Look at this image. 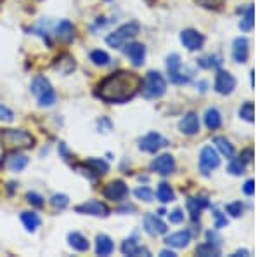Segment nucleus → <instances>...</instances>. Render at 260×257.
<instances>
[{"mask_svg": "<svg viewBox=\"0 0 260 257\" xmlns=\"http://www.w3.org/2000/svg\"><path fill=\"white\" fill-rule=\"evenodd\" d=\"M189 240H191L189 231H179V233H174V235H170V237H167L165 242H167V245H170V247L184 248V247H187Z\"/></svg>", "mask_w": 260, "mask_h": 257, "instance_id": "nucleus-19", "label": "nucleus"}, {"mask_svg": "<svg viewBox=\"0 0 260 257\" xmlns=\"http://www.w3.org/2000/svg\"><path fill=\"white\" fill-rule=\"evenodd\" d=\"M243 191H245L246 195H253V191H255V183H253V181H246L245 186H243Z\"/></svg>", "mask_w": 260, "mask_h": 257, "instance_id": "nucleus-43", "label": "nucleus"}, {"mask_svg": "<svg viewBox=\"0 0 260 257\" xmlns=\"http://www.w3.org/2000/svg\"><path fill=\"white\" fill-rule=\"evenodd\" d=\"M121 254L123 255H139V254H144V255H149V250L148 248H141L137 245L136 238H127L121 245Z\"/></svg>", "mask_w": 260, "mask_h": 257, "instance_id": "nucleus-20", "label": "nucleus"}, {"mask_svg": "<svg viewBox=\"0 0 260 257\" xmlns=\"http://www.w3.org/2000/svg\"><path fill=\"white\" fill-rule=\"evenodd\" d=\"M31 94L37 98L39 106L42 108H49L56 103V92H54L49 80L42 75L35 77V80L31 82Z\"/></svg>", "mask_w": 260, "mask_h": 257, "instance_id": "nucleus-3", "label": "nucleus"}, {"mask_svg": "<svg viewBox=\"0 0 260 257\" xmlns=\"http://www.w3.org/2000/svg\"><path fill=\"white\" fill-rule=\"evenodd\" d=\"M169 219H170V222H174V224H179V222L184 221V212L180 209H175L174 212L169 214Z\"/></svg>", "mask_w": 260, "mask_h": 257, "instance_id": "nucleus-41", "label": "nucleus"}, {"mask_svg": "<svg viewBox=\"0 0 260 257\" xmlns=\"http://www.w3.org/2000/svg\"><path fill=\"white\" fill-rule=\"evenodd\" d=\"M180 42L187 50H200L205 44V37L196 30H184L180 33Z\"/></svg>", "mask_w": 260, "mask_h": 257, "instance_id": "nucleus-11", "label": "nucleus"}, {"mask_svg": "<svg viewBox=\"0 0 260 257\" xmlns=\"http://www.w3.org/2000/svg\"><path fill=\"white\" fill-rule=\"evenodd\" d=\"M68 243H70V247L77 252H87L90 247L89 242H87V238L83 237V235L77 233V231H73V233L68 235Z\"/></svg>", "mask_w": 260, "mask_h": 257, "instance_id": "nucleus-22", "label": "nucleus"}, {"mask_svg": "<svg viewBox=\"0 0 260 257\" xmlns=\"http://www.w3.org/2000/svg\"><path fill=\"white\" fill-rule=\"evenodd\" d=\"M26 165H28V157L19 153H12L11 158L7 160V168H11L14 172H21Z\"/></svg>", "mask_w": 260, "mask_h": 257, "instance_id": "nucleus-25", "label": "nucleus"}, {"mask_svg": "<svg viewBox=\"0 0 260 257\" xmlns=\"http://www.w3.org/2000/svg\"><path fill=\"white\" fill-rule=\"evenodd\" d=\"M167 91V82L165 78L161 77V73L158 71H149L146 75V78L142 80V87L141 92L146 99H158L165 94Z\"/></svg>", "mask_w": 260, "mask_h": 257, "instance_id": "nucleus-4", "label": "nucleus"}, {"mask_svg": "<svg viewBox=\"0 0 260 257\" xmlns=\"http://www.w3.org/2000/svg\"><path fill=\"white\" fill-rule=\"evenodd\" d=\"M240 158H241L245 163H248L250 160L253 158V151H251V150H245V151H243V153H241V157H240Z\"/></svg>", "mask_w": 260, "mask_h": 257, "instance_id": "nucleus-44", "label": "nucleus"}, {"mask_svg": "<svg viewBox=\"0 0 260 257\" xmlns=\"http://www.w3.org/2000/svg\"><path fill=\"white\" fill-rule=\"evenodd\" d=\"M220 165V158H219V153L212 148V146H205L201 150V155H200V167H201V172L205 176L210 174V170L217 168Z\"/></svg>", "mask_w": 260, "mask_h": 257, "instance_id": "nucleus-6", "label": "nucleus"}, {"mask_svg": "<svg viewBox=\"0 0 260 257\" xmlns=\"http://www.w3.org/2000/svg\"><path fill=\"white\" fill-rule=\"evenodd\" d=\"M125 54L130 61H132L134 66H141L144 63L146 58V47L142 44H137V42H132V44L125 45Z\"/></svg>", "mask_w": 260, "mask_h": 257, "instance_id": "nucleus-13", "label": "nucleus"}, {"mask_svg": "<svg viewBox=\"0 0 260 257\" xmlns=\"http://www.w3.org/2000/svg\"><path fill=\"white\" fill-rule=\"evenodd\" d=\"M198 65L201 68H219L222 65V60L219 56H208V58H201V60H198Z\"/></svg>", "mask_w": 260, "mask_h": 257, "instance_id": "nucleus-33", "label": "nucleus"}, {"mask_svg": "<svg viewBox=\"0 0 260 257\" xmlns=\"http://www.w3.org/2000/svg\"><path fill=\"white\" fill-rule=\"evenodd\" d=\"M26 202H28V204H31L33 207H44V198H42L39 193H35V191L26 193Z\"/></svg>", "mask_w": 260, "mask_h": 257, "instance_id": "nucleus-38", "label": "nucleus"}, {"mask_svg": "<svg viewBox=\"0 0 260 257\" xmlns=\"http://www.w3.org/2000/svg\"><path fill=\"white\" fill-rule=\"evenodd\" d=\"M196 254L201 255V257L219 255L220 254V248H219V245H215V243L207 242V243H201V245H198V248H196Z\"/></svg>", "mask_w": 260, "mask_h": 257, "instance_id": "nucleus-29", "label": "nucleus"}, {"mask_svg": "<svg viewBox=\"0 0 260 257\" xmlns=\"http://www.w3.org/2000/svg\"><path fill=\"white\" fill-rule=\"evenodd\" d=\"M234 255H248V250H238Z\"/></svg>", "mask_w": 260, "mask_h": 257, "instance_id": "nucleus-46", "label": "nucleus"}, {"mask_svg": "<svg viewBox=\"0 0 260 257\" xmlns=\"http://www.w3.org/2000/svg\"><path fill=\"white\" fill-rule=\"evenodd\" d=\"M56 35H57V39L62 42H71L73 40V35H75L73 24H71L68 19H62L56 26Z\"/></svg>", "mask_w": 260, "mask_h": 257, "instance_id": "nucleus-21", "label": "nucleus"}, {"mask_svg": "<svg viewBox=\"0 0 260 257\" xmlns=\"http://www.w3.org/2000/svg\"><path fill=\"white\" fill-rule=\"evenodd\" d=\"M75 68H77V63H75V60L70 54H61V56L54 61V70H57L62 75H70L71 71H75Z\"/></svg>", "mask_w": 260, "mask_h": 257, "instance_id": "nucleus-16", "label": "nucleus"}, {"mask_svg": "<svg viewBox=\"0 0 260 257\" xmlns=\"http://www.w3.org/2000/svg\"><path fill=\"white\" fill-rule=\"evenodd\" d=\"M240 117L246 122H253V104L245 103L240 109Z\"/></svg>", "mask_w": 260, "mask_h": 257, "instance_id": "nucleus-36", "label": "nucleus"}, {"mask_svg": "<svg viewBox=\"0 0 260 257\" xmlns=\"http://www.w3.org/2000/svg\"><path fill=\"white\" fill-rule=\"evenodd\" d=\"M151 170L161 176H169L175 170V160L172 155H160L151 162Z\"/></svg>", "mask_w": 260, "mask_h": 257, "instance_id": "nucleus-8", "label": "nucleus"}, {"mask_svg": "<svg viewBox=\"0 0 260 257\" xmlns=\"http://www.w3.org/2000/svg\"><path fill=\"white\" fill-rule=\"evenodd\" d=\"M113 250H115V243H113V240L108 235H99L95 238V254L98 255H111Z\"/></svg>", "mask_w": 260, "mask_h": 257, "instance_id": "nucleus-17", "label": "nucleus"}, {"mask_svg": "<svg viewBox=\"0 0 260 257\" xmlns=\"http://www.w3.org/2000/svg\"><path fill=\"white\" fill-rule=\"evenodd\" d=\"M139 32H141V26H139V23H136V21L127 23V24H121L118 30H115L106 37V44L113 49H120V47H123L130 39H134Z\"/></svg>", "mask_w": 260, "mask_h": 257, "instance_id": "nucleus-5", "label": "nucleus"}, {"mask_svg": "<svg viewBox=\"0 0 260 257\" xmlns=\"http://www.w3.org/2000/svg\"><path fill=\"white\" fill-rule=\"evenodd\" d=\"M233 58L236 63H246V60H248V40L243 39V37L234 40Z\"/></svg>", "mask_w": 260, "mask_h": 257, "instance_id": "nucleus-18", "label": "nucleus"}, {"mask_svg": "<svg viewBox=\"0 0 260 257\" xmlns=\"http://www.w3.org/2000/svg\"><path fill=\"white\" fill-rule=\"evenodd\" d=\"M0 141L7 150H30L35 146V137L23 129H4L0 132Z\"/></svg>", "mask_w": 260, "mask_h": 257, "instance_id": "nucleus-2", "label": "nucleus"}, {"mask_svg": "<svg viewBox=\"0 0 260 257\" xmlns=\"http://www.w3.org/2000/svg\"><path fill=\"white\" fill-rule=\"evenodd\" d=\"M50 205H52L54 209H57V210H62V209H66L70 205V198H68V195L56 193V195H52V198H50Z\"/></svg>", "mask_w": 260, "mask_h": 257, "instance_id": "nucleus-32", "label": "nucleus"}, {"mask_svg": "<svg viewBox=\"0 0 260 257\" xmlns=\"http://www.w3.org/2000/svg\"><path fill=\"white\" fill-rule=\"evenodd\" d=\"M85 167L89 168L90 172H95V176L106 174L110 170V165H108L106 160L103 158H87L85 160Z\"/></svg>", "mask_w": 260, "mask_h": 257, "instance_id": "nucleus-24", "label": "nucleus"}, {"mask_svg": "<svg viewBox=\"0 0 260 257\" xmlns=\"http://www.w3.org/2000/svg\"><path fill=\"white\" fill-rule=\"evenodd\" d=\"M225 210H228L229 216L240 217L243 214V204H240V202H234V204H229L228 207H225Z\"/></svg>", "mask_w": 260, "mask_h": 257, "instance_id": "nucleus-40", "label": "nucleus"}, {"mask_svg": "<svg viewBox=\"0 0 260 257\" xmlns=\"http://www.w3.org/2000/svg\"><path fill=\"white\" fill-rule=\"evenodd\" d=\"M141 87L142 78L139 75L134 71L120 70L101 80L95 89V96L104 103L121 104L136 98L137 92H141Z\"/></svg>", "mask_w": 260, "mask_h": 257, "instance_id": "nucleus-1", "label": "nucleus"}, {"mask_svg": "<svg viewBox=\"0 0 260 257\" xmlns=\"http://www.w3.org/2000/svg\"><path fill=\"white\" fill-rule=\"evenodd\" d=\"M144 227L149 235H153V237H156V235H165L167 230H169L165 222H163L158 216H154V214H148V216L144 217Z\"/></svg>", "mask_w": 260, "mask_h": 257, "instance_id": "nucleus-14", "label": "nucleus"}, {"mask_svg": "<svg viewBox=\"0 0 260 257\" xmlns=\"http://www.w3.org/2000/svg\"><path fill=\"white\" fill-rule=\"evenodd\" d=\"M169 142H167V139H163L160 134L156 132H151L148 136H144L141 139L139 142V148L142 151H148V153H156L158 150L163 148V146H167Z\"/></svg>", "mask_w": 260, "mask_h": 257, "instance_id": "nucleus-10", "label": "nucleus"}, {"mask_svg": "<svg viewBox=\"0 0 260 257\" xmlns=\"http://www.w3.org/2000/svg\"><path fill=\"white\" fill-rule=\"evenodd\" d=\"M90 61L94 63L95 66H106V65H110V54L108 52H104V50H92L90 52Z\"/></svg>", "mask_w": 260, "mask_h": 257, "instance_id": "nucleus-30", "label": "nucleus"}, {"mask_svg": "<svg viewBox=\"0 0 260 257\" xmlns=\"http://www.w3.org/2000/svg\"><path fill=\"white\" fill-rule=\"evenodd\" d=\"M205 125H207V127L210 129V130L219 129L220 125H222V117H220V113L217 111L215 108L208 109V111L205 113Z\"/></svg>", "mask_w": 260, "mask_h": 257, "instance_id": "nucleus-26", "label": "nucleus"}, {"mask_svg": "<svg viewBox=\"0 0 260 257\" xmlns=\"http://www.w3.org/2000/svg\"><path fill=\"white\" fill-rule=\"evenodd\" d=\"M161 257H175V254L172 250H161Z\"/></svg>", "mask_w": 260, "mask_h": 257, "instance_id": "nucleus-45", "label": "nucleus"}, {"mask_svg": "<svg viewBox=\"0 0 260 257\" xmlns=\"http://www.w3.org/2000/svg\"><path fill=\"white\" fill-rule=\"evenodd\" d=\"M253 16H255V9H253V6H251L246 9L245 16H243V19L240 23V28L243 32H250L251 28H253Z\"/></svg>", "mask_w": 260, "mask_h": 257, "instance_id": "nucleus-31", "label": "nucleus"}, {"mask_svg": "<svg viewBox=\"0 0 260 257\" xmlns=\"http://www.w3.org/2000/svg\"><path fill=\"white\" fill-rule=\"evenodd\" d=\"M78 214H89V216H95V217H108L110 216V209H108L106 204L103 202H98V200H89L85 204L78 205L75 207Z\"/></svg>", "mask_w": 260, "mask_h": 257, "instance_id": "nucleus-7", "label": "nucleus"}, {"mask_svg": "<svg viewBox=\"0 0 260 257\" xmlns=\"http://www.w3.org/2000/svg\"><path fill=\"white\" fill-rule=\"evenodd\" d=\"M0 122H6V124L14 122V113H12V109L4 106V104H0Z\"/></svg>", "mask_w": 260, "mask_h": 257, "instance_id": "nucleus-39", "label": "nucleus"}, {"mask_svg": "<svg viewBox=\"0 0 260 257\" xmlns=\"http://www.w3.org/2000/svg\"><path fill=\"white\" fill-rule=\"evenodd\" d=\"M213 217H215V227L228 226V219H225V216H222V212H219V210H213Z\"/></svg>", "mask_w": 260, "mask_h": 257, "instance_id": "nucleus-42", "label": "nucleus"}, {"mask_svg": "<svg viewBox=\"0 0 260 257\" xmlns=\"http://www.w3.org/2000/svg\"><path fill=\"white\" fill-rule=\"evenodd\" d=\"M167 70H169V75L179 73V71H180L179 54H172V56H169V60H167Z\"/></svg>", "mask_w": 260, "mask_h": 257, "instance_id": "nucleus-35", "label": "nucleus"}, {"mask_svg": "<svg viewBox=\"0 0 260 257\" xmlns=\"http://www.w3.org/2000/svg\"><path fill=\"white\" fill-rule=\"evenodd\" d=\"M179 129H180V132L186 134V136H194V134H198V130H200L198 115H196V113H187V115L180 120Z\"/></svg>", "mask_w": 260, "mask_h": 257, "instance_id": "nucleus-15", "label": "nucleus"}, {"mask_svg": "<svg viewBox=\"0 0 260 257\" xmlns=\"http://www.w3.org/2000/svg\"><path fill=\"white\" fill-rule=\"evenodd\" d=\"M21 222L26 227V231L35 233L37 227H40L42 224V219L39 217V214H35V212H23L21 214Z\"/></svg>", "mask_w": 260, "mask_h": 257, "instance_id": "nucleus-23", "label": "nucleus"}, {"mask_svg": "<svg viewBox=\"0 0 260 257\" xmlns=\"http://www.w3.org/2000/svg\"><path fill=\"white\" fill-rule=\"evenodd\" d=\"M234 87H236V80H234L233 75L228 73V71H219V73H217L215 91L219 92V94L228 96L234 91Z\"/></svg>", "mask_w": 260, "mask_h": 257, "instance_id": "nucleus-12", "label": "nucleus"}, {"mask_svg": "<svg viewBox=\"0 0 260 257\" xmlns=\"http://www.w3.org/2000/svg\"><path fill=\"white\" fill-rule=\"evenodd\" d=\"M103 195L106 196L108 200L120 202L128 195V188L123 181H111V183L103 189Z\"/></svg>", "mask_w": 260, "mask_h": 257, "instance_id": "nucleus-9", "label": "nucleus"}, {"mask_svg": "<svg viewBox=\"0 0 260 257\" xmlns=\"http://www.w3.org/2000/svg\"><path fill=\"white\" fill-rule=\"evenodd\" d=\"M213 142H215L217 148H219V151L224 155L225 158H233L234 157V146L231 145L225 137H215V139H213Z\"/></svg>", "mask_w": 260, "mask_h": 257, "instance_id": "nucleus-28", "label": "nucleus"}, {"mask_svg": "<svg viewBox=\"0 0 260 257\" xmlns=\"http://www.w3.org/2000/svg\"><path fill=\"white\" fill-rule=\"evenodd\" d=\"M134 193H136V196L139 198V200H144V202H151V200H153V191H151L148 186L137 188Z\"/></svg>", "mask_w": 260, "mask_h": 257, "instance_id": "nucleus-37", "label": "nucleus"}, {"mask_svg": "<svg viewBox=\"0 0 260 257\" xmlns=\"http://www.w3.org/2000/svg\"><path fill=\"white\" fill-rule=\"evenodd\" d=\"M245 165H246V163L243 162L241 158H234L233 157V160H231V163H229V167H228V170L233 176H241L243 172H245Z\"/></svg>", "mask_w": 260, "mask_h": 257, "instance_id": "nucleus-34", "label": "nucleus"}, {"mask_svg": "<svg viewBox=\"0 0 260 257\" xmlns=\"http://www.w3.org/2000/svg\"><path fill=\"white\" fill-rule=\"evenodd\" d=\"M156 198L161 202V204H169V202H174V189L170 188V184L167 183H161L160 186L156 189Z\"/></svg>", "mask_w": 260, "mask_h": 257, "instance_id": "nucleus-27", "label": "nucleus"}]
</instances>
